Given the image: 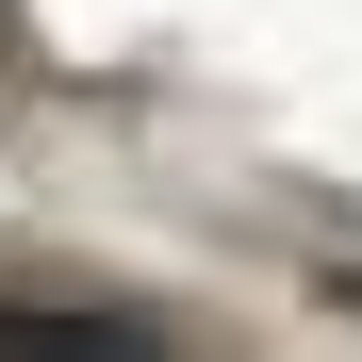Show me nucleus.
I'll return each mask as SVG.
<instances>
[{
  "instance_id": "nucleus-1",
  "label": "nucleus",
  "mask_w": 362,
  "mask_h": 362,
  "mask_svg": "<svg viewBox=\"0 0 362 362\" xmlns=\"http://www.w3.org/2000/svg\"><path fill=\"white\" fill-rule=\"evenodd\" d=\"M0 362H181L132 313H66V296H0Z\"/></svg>"
},
{
  "instance_id": "nucleus-2",
  "label": "nucleus",
  "mask_w": 362,
  "mask_h": 362,
  "mask_svg": "<svg viewBox=\"0 0 362 362\" xmlns=\"http://www.w3.org/2000/svg\"><path fill=\"white\" fill-rule=\"evenodd\" d=\"M329 296H346V313H362V264H346V280H329Z\"/></svg>"
},
{
  "instance_id": "nucleus-3",
  "label": "nucleus",
  "mask_w": 362,
  "mask_h": 362,
  "mask_svg": "<svg viewBox=\"0 0 362 362\" xmlns=\"http://www.w3.org/2000/svg\"><path fill=\"white\" fill-rule=\"evenodd\" d=\"M0 49H17V17H0Z\"/></svg>"
}]
</instances>
